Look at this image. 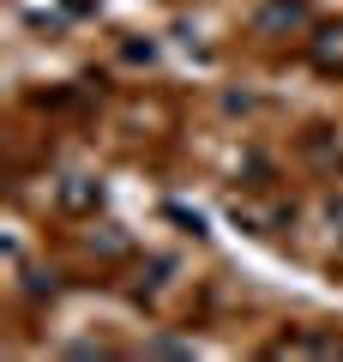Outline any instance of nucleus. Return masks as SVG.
<instances>
[{"mask_svg":"<svg viewBox=\"0 0 343 362\" xmlns=\"http://www.w3.org/2000/svg\"><path fill=\"white\" fill-rule=\"evenodd\" d=\"M289 25H301V0H271L259 13V30H289Z\"/></svg>","mask_w":343,"mask_h":362,"instance_id":"f257e3e1","label":"nucleus"},{"mask_svg":"<svg viewBox=\"0 0 343 362\" xmlns=\"http://www.w3.org/2000/svg\"><path fill=\"white\" fill-rule=\"evenodd\" d=\"M313 61L325 66V73H331V66H343V30H319V42H313Z\"/></svg>","mask_w":343,"mask_h":362,"instance_id":"f03ea898","label":"nucleus"}]
</instances>
